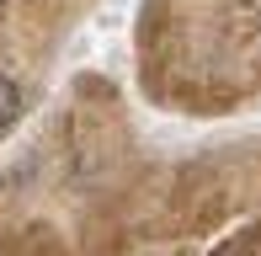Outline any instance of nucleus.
<instances>
[{"mask_svg": "<svg viewBox=\"0 0 261 256\" xmlns=\"http://www.w3.org/2000/svg\"><path fill=\"white\" fill-rule=\"evenodd\" d=\"M21 123V86L11 75H0V139Z\"/></svg>", "mask_w": 261, "mask_h": 256, "instance_id": "f257e3e1", "label": "nucleus"}]
</instances>
